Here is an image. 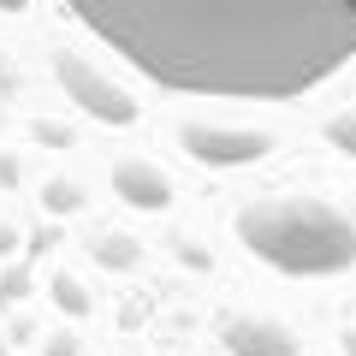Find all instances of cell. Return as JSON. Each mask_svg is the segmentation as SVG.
Segmentation results:
<instances>
[{"mask_svg": "<svg viewBox=\"0 0 356 356\" xmlns=\"http://www.w3.org/2000/svg\"><path fill=\"white\" fill-rule=\"evenodd\" d=\"M30 0H0V13H24Z\"/></svg>", "mask_w": 356, "mask_h": 356, "instance_id": "cell-11", "label": "cell"}, {"mask_svg": "<svg viewBox=\"0 0 356 356\" xmlns=\"http://www.w3.org/2000/svg\"><path fill=\"white\" fill-rule=\"evenodd\" d=\"M238 238L280 273H339L356 261V226L321 202H255L238 214Z\"/></svg>", "mask_w": 356, "mask_h": 356, "instance_id": "cell-2", "label": "cell"}, {"mask_svg": "<svg viewBox=\"0 0 356 356\" xmlns=\"http://www.w3.org/2000/svg\"><path fill=\"white\" fill-rule=\"evenodd\" d=\"M344 350H350V356H356V332H344Z\"/></svg>", "mask_w": 356, "mask_h": 356, "instance_id": "cell-13", "label": "cell"}, {"mask_svg": "<svg viewBox=\"0 0 356 356\" xmlns=\"http://www.w3.org/2000/svg\"><path fill=\"white\" fill-rule=\"evenodd\" d=\"M6 250H13V232H0V255H6Z\"/></svg>", "mask_w": 356, "mask_h": 356, "instance_id": "cell-12", "label": "cell"}, {"mask_svg": "<svg viewBox=\"0 0 356 356\" xmlns=\"http://www.w3.org/2000/svg\"><path fill=\"white\" fill-rule=\"evenodd\" d=\"M226 350L232 356H297V332L285 321H267V315H238L226 321Z\"/></svg>", "mask_w": 356, "mask_h": 356, "instance_id": "cell-4", "label": "cell"}, {"mask_svg": "<svg viewBox=\"0 0 356 356\" xmlns=\"http://www.w3.org/2000/svg\"><path fill=\"white\" fill-rule=\"evenodd\" d=\"M54 77L65 83V95H72L83 113L107 119V125H131V119H137V102H131L113 77H102L89 60H77V54H60V60H54Z\"/></svg>", "mask_w": 356, "mask_h": 356, "instance_id": "cell-3", "label": "cell"}, {"mask_svg": "<svg viewBox=\"0 0 356 356\" xmlns=\"http://www.w3.org/2000/svg\"><path fill=\"white\" fill-rule=\"evenodd\" d=\"M178 95L291 102L356 60V0H65Z\"/></svg>", "mask_w": 356, "mask_h": 356, "instance_id": "cell-1", "label": "cell"}, {"mask_svg": "<svg viewBox=\"0 0 356 356\" xmlns=\"http://www.w3.org/2000/svg\"><path fill=\"white\" fill-rule=\"evenodd\" d=\"M42 208H48V214H77V208H83V191L65 184V178H54L48 191H42Z\"/></svg>", "mask_w": 356, "mask_h": 356, "instance_id": "cell-9", "label": "cell"}, {"mask_svg": "<svg viewBox=\"0 0 356 356\" xmlns=\"http://www.w3.org/2000/svg\"><path fill=\"white\" fill-rule=\"evenodd\" d=\"M95 261L113 267V273H125V267H137V243H131V238H102V243H95Z\"/></svg>", "mask_w": 356, "mask_h": 356, "instance_id": "cell-8", "label": "cell"}, {"mask_svg": "<svg viewBox=\"0 0 356 356\" xmlns=\"http://www.w3.org/2000/svg\"><path fill=\"white\" fill-rule=\"evenodd\" d=\"M113 191L125 196L131 208H143V214H154V208H166L172 202V184H166L154 166H143V161H125V166H113Z\"/></svg>", "mask_w": 356, "mask_h": 356, "instance_id": "cell-6", "label": "cell"}, {"mask_svg": "<svg viewBox=\"0 0 356 356\" xmlns=\"http://www.w3.org/2000/svg\"><path fill=\"white\" fill-rule=\"evenodd\" d=\"M42 356H77V339L72 332H54V339L42 344Z\"/></svg>", "mask_w": 356, "mask_h": 356, "instance_id": "cell-10", "label": "cell"}, {"mask_svg": "<svg viewBox=\"0 0 356 356\" xmlns=\"http://www.w3.org/2000/svg\"><path fill=\"white\" fill-rule=\"evenodd\" d=\"M184 149L208 166H238L255 161L267 149V137H250V131H208V125H184Z\"/></svg>", "mask_w": 356, "mask_h": 356, "instance_id": "cell-5", "label": "cell"}, {"mask_svg": "<svg viewBox=\"0 0 356 356\" xmlns=\"http://www.w3.org/2000/svg\"><path fill=\"white\" fill-rule=\"evenodd\" d=\"M48 297H54V309H60V315H72V321H83V315H89V291L72 280V273H60V280L48 285Z\"/></svg>", "mask_w": 356, "mask_h": 356, "instance_id": "cell-7", "label": "cell"}]
</instances>
